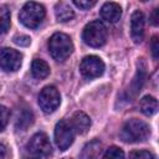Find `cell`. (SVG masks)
<instances>
[{
  "label": "cell",
  "instance_id": "obj_1",
  "mask_svg": "<svg viewBox=\"0 0 159 159\" xmlns=\"http://www.w3.org/2000/svg\"><path fill=\"white\" fill-rule=\"evenodd\" d=\"M149 135H150L149 125L142 119H137V118L128 119L120 129V138L125 143L145 142L149 138Z\"/></svg>",
  "mask_w": 159,
  "mask_h": 159
},
{
  "label": "cell",
  "instance_id": "obj_2",
  "mask_svg": "<svg viewBox=\"0 0 159 159\" xmlns=\"http://www.w3.org/2000/svg\"><path fill=\"white\" fill-rule=\"evenodd\" d=\"M48 51L52 58L58 62L67 60L73 51V43L71 37L62 32L53 34L48 40Z\"/></svg>",
  "mask_w": 159,
  "mask_h": 159
},
{
  "label": "cell",
  "instance_id": "obj_3",
  "mask_svg": "<svg viewBox=\"0 0 159 159\" xmlns=\"http://www.w3.org/2000/svg\"><path fill=\"white\" fill-rule=\"evenodd\" d=\"M45 15H46L45 7L41 4L30 1L26 2L20 10L19 20L24 26L29 29H36L45 19Z\"/></svg>",
  "mask_w": 159,
  "mask_h": 159
},
{
  "label": "cell",
  "instance_id": "obj_4",
  "mask_svg": "<svg viewBox=\"0 0 159 159\" xmlns=\"http://www.w3.org/2000/svg\"><path fill=\"white\" fill-rule=\"evenodd\" d=\"M82 40L86 45L91 47H101L107 41V29L106 26L96 20L87 24L82 32Z\"/></svg>",
  "mask_w": 159,
  "mask_h": 159
},
{
  "label": "cell",
  "instance_id": "obj_5",
  "mask_svg": "<svg viewBox=\"0 0 159 159\" xmlns=\"http://www.w3.org/2000/svg\"><path fill=\"white\" fill-rule=\"evenodd\" d=\"M61 103V96L55 86H46L39 94V106L45 113L55 112Z\"/></svg>",
  "mask_w": 159,
  "mask_h": 159
},
{
  "label": "cell",
  "instance_id": "obj_6",
  "mask_svg": "<svg viewBox=\"0 0 159 159\" xmlns=\"http://www.w3.org/2000/svg\"><path fill=\"white\" fill-rule=\"evenodd\" d=\"M26 149L29 153L40 158H47L52 154V145L50 143V139L42 132L36 133L31 137L26 145Z\"/></svg>",
  "mask_w": 159,
  "mask_h": 159
},
{
  "label": "cell",
  "instance_id": "obj_7",
  "mask_svg": "<svg viewBox=\"0 0 159 159\" xmlns=\"http://www.w3.org/2000/svg\"><path fill=\"white\" fill-rule=\"evenodd\" d=\"M80 72L84 78H88V80L99 77L104 72V63L98 56H94V55L86 56L81 61Z\"/></svg>",
  "mask_w": 159,
  "mask_h": 159
},
{
  "label": "cell",
  "instance_id": "obj_8",
  "mask_svg": "<svg viewBox=\"0 0 159 159\" xmlns=\"http://www.w3.org/2000/svg\"><path fill=\"white\" fill-rule=\"evenodd\" d=\"M75 132L67 120L57 122L55 127V142L60 150H66L73 143Z\"/></svg>",
  "mask_w": 159,
  "mask_h": 159
},
{
  "label": "cell",
  "instance_id": "obj_9",
  "mask_svg": "<svg viewBox=\"0 0 159 159\" xmlns=\"http://www.w3.org/2000/svg\"><path fill=\"white\" fill-rule=\"evenodd\" d=\"M22 62V55L10 47H5L0 51V67L6 72H15L20 68Z\"/></svg>",
  "mask_w": 159,
  "mask_h": 159
},
{
  "label": "cell",
  "instance_id": "obj_10",
  "mask_svg": "<svg viewBox=\"0 0 159 159\" xmlns=\"http://www.w3.org/2000/svg\"><path fill=\"white\" fill-rule=\"evenodd\" d=\"M144 14L140 10H135L130 17V35L135 43L142 42L144 37Z\"/></svg>",
  "mask_w": 159,
  "mask_h": 159
},
{
  "label": "cell",
  "instance_id": "obj_11",
  "mask_svg": "<svg viewBox=\"0 0 159 159\" xmlns=\"http://www.w3.org/2000/svg\"><path fill=\"white\" fill-rule=\"evenodd\" d=\"M68 123L72 127L73 132H76L78 134L87 133L88 129H89V127H91V119L83 112H76V113H73V116L71 117V119H70Z\"/></svg>",
  "mask_w": 159,
  "mask_h": 159
},
{
  "label": "cell",
  "instance_id": "obj_12",
  "mask_svg": "<svg viewBox=\"0 0 159 159\" xmlns=\"http://www.w3.org/2000/svg\"><path fill=\"white\" fill-rule=\"evenodd\" d=\"M101 17L107 22H117L122 16V7L117 2H106L99 10Z\"/></svg>",
  "mask_w": 159,
  "mask_h": 159
},
{
  "label": "cell",
  "instance_id": "obj_13",
  "mask_svg": "<svg viewBox=\"0 0 159 159\" xmlns=\"http://www.w3.org/2000/svg\"><path fill=\"white\" fill-rule=\"evenodd\" d=\"M145 70H147V68H145V63L140 60V61L138 62L137 73H135L133 81H132V83H130V87L128 88V93L132 94L133 97H134L138 92H140V89H142V87H143V84H144V82H145V78H147V71H145Z\"/></svg>",
  "mask_w": 159,
  "mask_h": 159
},
{
  "label": "cell",
  "instance_id": "obj_14",
  "mask_svg": "<svg viewBox=\"0 0 159 159\" xmlns=\"http://www.w3.org/2000/svg\"><path fill=\"white\" fill-rule=\"evenodd\" d=\"M55 15H56L57 21H60V22H67V21H70V20L73 19L75 12H73V10H72V7H71L70 4L61 1V2H57L56 6H55Z\"/></svg>",
  "mask_w": 159,
  "mask_h": 159
},
{
  "label": "cell",
  "instance_id": "obj_15",
  "mask_svg": "<svg viewBox=\"0 0 159 159\" xmlns=\"http://www.w3.org/2000/svg\"><path fill=\"white\" fill-rule=\"evenodd\" d=\"M31 73L34 77L36 78H45L48 76L50 73V66L47 65V62H45L41 58H35L31 63Z\"/></svg>",
  "mask_w": 159,
  "mask_h": 159
},
{
  "label": "cell",
  "instance_id": "obj_16",
  "mask_svg": "<svg viewBox=\"0 0 159 159\" xmlns=\"http://www.w3.org/2000/svg\"><path fill=\"white\" fill-rule=\"evenodd\" d=\"M139 107L145 116H153L158 111V101L152 96H144L139 102Z\"/></svg>",
  "mask_w": 159,
  "mask_h": 159
},
{
  "label": "cell",
  "instance_id": "obj_17",
  "mask_svg": "<svg viewBox=\"0 0 159 159\" xmlns=\"http://www.w3.org/2000/svg\"><path fill=\"white\" fill-rule=\"evenodd\" d=\"M32 122H34V114H32V112L30 109L25 108V109L21 111V113H19L15 127L19 130H26L32 124Z\"/></svg>",
  "mask_w": 159,
  "mask_h": 159
},
{
  "label": "cell",
  "instance_id": "obj_18",
  "mask_svg": "<svg viewBox=\"0 0 159 159\" xmlns=\"http://www.w3.org/2000/svg\"><path fill=\"white\" fill-rule=\"evenodd\" d=\"M101 153V143L98 140H93L83 148L82 159H96Z\"/></svg>",
  "mask_w": 159,
  "mask_h": 159
},
{
  "label": "cell",
  "instance_id": "obj_19",
  "mask_svg": "<svg viewBox=\"0 0 159 159\" xmlns=\"http://www.w3.org/2000/svg\"><path fill=\"white\" fill-rule=\"evenodd\" d=\"M10 27V10L7 6H0V35L5 34Z\"/></svg>",
  "mask_w": 159,
  "mask_h": 159
},
{
  "label": "cell",
  "instance_id": "obj_20",
  "mask_svg": "<svg viewBox=\"0 0 159 159\" xmlns=\"http://www.w3.org/2000/svg\"><path fill=\"white\" fill-rule=\"evenodd\" d=\"M103 159H124V152L120 148L112 145L104 152Z\"/></svg>",
  "mask_w": 159,
  "mask_h": 159
},
{
  "label": "cell",
  "instance_id": "obj_21",
  "mask_svg": "<svg viewBox=\"0 0 159 159\" xmlns=\"http://www.w3.org/2000/svg\"><path fill=\"white\" fill-rule=\"evenodd\" d=\"M10 119V111L5 106H0V132L5 129Z\"/></svg>",
  "mask_w": 159,
  "mask_h": 159
},
{
  "label": "cell",
  "instance_id": "obj_22",
  "mask_svg": "<svg viewBox=\"0 0 159 159\" xmlns=\"http://www.w3.org/2000/svg\"><path fill=\"white\" fill-rule=\"evenodd\" d=\"M129 159H155V157L148 150H133L129 154Z\"/></svg>",
  "mask_w": 159,
  "mask_h": 159
},
{
  "label": "cell",
  "instance_id": "obj_23",
  "mask_svg": "<svg viewBox=\"0 0 159 159\" xmlns=\"http://www.w3.org/2000/svg\"><path fill=\"white\" fill-rule=\"evenodd\" d=\"M96 0H73V4L77 6V7H80V9H82V10H88V9H91L92 6H94L96 5Z\"/></svg>",
  "mask_w": 159,
  "mask_h": 159
},
{
  "label": "cell",
  "instance_id": "obj_24",
  "mask_svg": "<svg viewBox=\"0 0 159 159\" xmlns=\"http://www.w3.org/2000/svg\"><path fill=\"white\" fill-rule=\"evenodd\" d=\"M14 42L19 46H29L31 42V39L26 35H16L14 37Z\"/></svg>",
  "mask_w": 159,
  "mask_h": 159
},
{
  "label": "cell",
  "instance_id": "obj_25",
  "mask_svg": "<svg viewBox=\"0 0 159 159\" xmlns=\"http://www.w3.org/2000/svg\"><path fill=\"white\" fill-rule=\"evenodd\" d=\"M150 48H152V55H153V57L157 60V58L159 57V40H158V36H154V37L152 39Z\"/></svg>",
  "mask_w": 159,
  "mask_h": 159
},
{
  "label": "cell",
  "instance_id": "obj_26",
  "mask_svg": "<svg viewBox=\"0 0 159 159\" xmlns=\"http://www.w3.org/2000/svg\"><path fill=\"white\" fill-rule=\"evenodd\" d=\"M150 22H152V25L158 26V24H159V9L153 10V12L150 15Z\"/></svg>",
  "mask_w": 159,
  "mask_h": 159
},
{
  "label": "cell",
  "instance_id": "obj_27",
  "mask_svg": "<svg viewBox=\"0 0 159 159\" xmlns=\"http://www.w3.org/2000/svg\"><path fill=\"white\" fill-rule=\"evenodd\" d=\"M6 158V147L0 143V159H5Z\"/></svg>",
  "mask_w": 159,
  "mask_h": 159
},
{
  "label": "cell",
  "instance_id": "obj_28",
  "mask_svg": "<svg viewBox=\"0 0 159 159\" xmlns=\"http://www.w3.org/2000/svg\"><path fill=\"white\" fill-rule=\"evenodd\" d=\"M30 159H40V158H30Z\"/></svg>",
  "mask_w": 159,
  "mask_h": 159
},
{
  "label": "cell",
  "instance_id": "obj_29",
  "mask_svg": "<svg viewBox=\"0 0 159 159\" xmlns=\"http://www.w3.org/2000/svg\"><path fill=\"white\" fill-rule=\"evenodd\" d=\"M65 159H72V158H65Z\"/></svg>",
  "mask_w": 159,
  "mask_h": 159
}]
</instances>
